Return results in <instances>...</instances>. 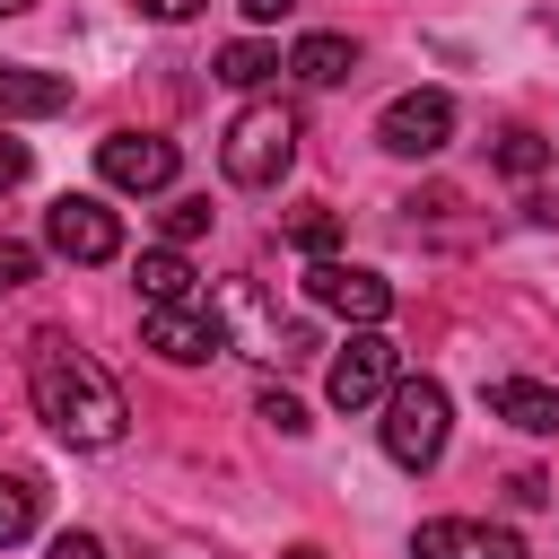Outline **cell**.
<instances>
[{"label":"cell","instance_id":"cell-1","mask_svg":"<svg viewBox=\"0 0 559 559\" xmlns=\"http://www.w3.org/2000/svg\"><path fill=\"white\" fill-rule=\"evenodd\" d=\"M26 393H35V411H44V428H52L61 445H114V437H122V393H114V376H105L87 349H70L61 332H35V341H26Z\"/></svg>","mask_w":559,"mask_h":559},{"label":"cell","instance_id":"cell-2","mask_svg":"<svg viewBox=\"0 0 559 559\" xmlns=\"http://www.w3.org/2000/svg\"><path fill=\"white\" fill-rule=\"evenodd\" d=\"M288 157H297V114H288V105H245V114L227 122V140H218V166H227V183H245V192L280 183Z\"/></svg>","mask_w":559,"mask_h":559},{"label":"cell","instance_id":"cell-3","mask_svg":"<svg viewBox=\"0 0 559 559\" xmlns=\"http://www.w3.org/2000/svg\"><path fill=\"white\" fill-rule=\"evenodd\" d=\"M384 454L402 472H428L445 454V384L437 376H393L384 384Z\"/></svg>","mask_w":559,"mask_h":559},{"label":"cell","instance_id":"cell-4","mask_svg":"<svg viewBox=\"0 0 559 559\" xmlns=\"http://www.w3.org/2000/svg\"><path fill=\"white\" fill-rule=\"evenodd\" d=\"M44 245H52L61 262H114V253H122V218H114L96 192H61V201L44 210Z\"/></svg>","mask_w":559,"mask_h":559},{"label":"cell","instance_id":"cell-5","mask_svg":"<svg viewBox=\"0 0 559 559\" xmlns=\"http://www.w3.org/2000/svg\"><path fill=\"white\" fill-rule=\"evenodd\" d=\"M376 140H384L393 157H437V148L454 140V96H445V87H411V96H393L384 122H376Z\"/></svg>","mask_w":559,"mask_h":559},{"label":"cell","instance_id":"cell-6","mask_svg":"<svg viewBox=\"0 0 559 559\" xmlns=\"http://www.w3.org/2000/svg\"><path fill=\"white\" fill-rule=\"evenodd\" d=\"M175 140H157V131H105L96 140V175L114 183V192H166L175 183Z\"/></svg>","mask_w":559,"mask_h":559},{"label":"cell","instance_id":"cell-7","mask_svg":"<svg viewBox=\"0 0 559 559\" xmlns=\"http://www.w3.org/2000/svg\"><path fill=\"white\" fill-rule=\"evenodd\" d=\"M306 297L332 306V314H349V323H384L393 314V280L384 271H358V262H332V253L306 271Z\"/></svg>","mask_w":559,"mask_h":559},{"label":"cell","instance_id":"cell-8","mask_svg":"<svg viewBox=\"0 0 559 559\" xmlns=\"http://www.w3.org/2000/svg\"><path fill=\"white\" fill-rule=\"evenodd\" d=\"M323 384H332V411H376V402H384V384H393V341L367 323V332L332 358V376H323Z\"/></svg>","mask_w":559,"mask_h":559},{"label":"cell","instance_id":"cell-9","mask_svg":"<svg viewBox=\"0 0 559 559\" xmlns=\"http://www.w3.org/2000/svg\"><path fill=\"white\" fill-rule=\"evenodd\" d=\"M411 559H524V542L507 524H472V515H428L411 533Z\"/></svg>","mask_w":559,"mask_h":559},{"label":"cell","instance_id":"cell-10","mask_svg":"<svg viewBox=\"0 0 559 559\" xmlns=\"http://www.w3.org/2000/svg\"><path fill=\"white\" fill-rule=\"evenodd\" d=\"M148 349L175 358V367H201V358L227 349V332H218V314H210L201 297H192V306H148Z\"/></svg>","mask_w":559,"mask_h":559},{"label":"cell","instance_id":"cell-11","mask_svg":"<svg viewBox=\"0 0 559 559\" xmlns=\"http://www.w3.org/2000/svg\"><path fill=\"white\" fill-rule=\"evenodd\" d=\"M489 411H498L507 428H524V437H559V393L533 384V376H498V384H489Z\"/></svg>","mask_w":559,"mask_h":559},{"label":"cell","instance_id":"cell-12","mask_svg":"<svg viewBox=\"0 0 559 559\" xmlns=\"http://www.w3.org/2000/svg\"><path fill=\"white\" fill-rule=\"evenodd\" d=\"M61 105H70V79H61V70L0 61V122H9V114H61Z\"/></svg>","mask_w":559,"mask_h":559},{"label":"cell","instance_id":"cell-13","mask_svg":"<svg viewBox=\"0 0 559 559\" xmlns=\"http://www.w3.org/2000/svg\"><path fill=\"white\" fill-rule=\"evenodd\" d=\"M288 70H297L306 87H341V79L358 70V44H349V35H297Z\"/></svg>","mask_w":559,"mask_h":559},{"label":"cell","instance_id":"cell-14","mask_svg":"<svg viewBox=\"0 0 559 559\" xmlns=\"http://www.w3.org/2000/svg\"><path fill=\"white\" fill-rule=\"evenodd\" d=\"M131 280H140V297H148V306H192V297H201V288H192V262H183L175 245L140 253V271H131Z\"/></svg>","mask_w":559,"mask_h":559},{"label":"cell","instance_id":"cell-15","mask_svg":"<svg viewBox=\"0 0 559 559\" xmlns=\"http://www.w3.org/2000/svg\"><path fill=\"white\" fill-rule=\"evenodd\" d=\"M271 70H280V52H271L262 35H236V44L218 52V79H227V87H262Z\"/></svg>","mask_w":559,"mask_h":559},{"label":"cell","instance_id":"cell-16","mask_svg":"<svg viewBox=\"0 0 559 559\" xmlns=\"http://www.w3.org/2000/svg\"><path fill=\"white\" fill-rule=\"evenodd\" d=\"M280 227H288V245H297V253H314V262H323V253L341 245V218H332L323 201H297V210H288Z\"/></svg>","mask_w":559,"mask_h":559},{"label":"cell","instance_id":"cell-17","mask_svg":"<svg viewBox=\"0 0 559 559\" xmlns=\"http://www.w3.org/2000/svg\"><path fill=\"white\" fill-rule=\"evenodd\" d=\"M489 157H498V175H542V166H550V140L515 122V131H498V140H489Z\"/></svg>","mask_w":559,"mask_h":559},{"label":"cell","instance_id":"cell-18","mask_svg":"<svg viewBox=\"0 0 559 559\" xmlns=\"http://www.w3.org/2000/svg\"><path fill=\"white\" fill-rule=\"evenodd\" d=\"M26 533H35V480L0 472V542H26Z\"/></svg>","mask_w":559,"mask_h":559},{"label":"cell","instance_id":"cell-19","mask_svg":"<svg viewBox=\"0 0 559 559\" xmlns=\"http://www.w3.org/2000/svg\"><path fill=\"white\" fill-rule=\"evenodd\" d=\"M201 227H210V201H201V192H183V201H166V245H192Z\"/></svg>","mask_w":559,"mask_h":559},{"label":"cell","instance_id":"cell-20","mask_svg":"<svg viewBox=\"0 0 559 559\" xmlns=\"http://www.w3.org/2000/svg\"><path fill=\"white\" fill-rule=\"evenodd\" d=\"M262 419L280 428V437H306L314 419H306V402H288V393H262Z\"/></svg>","mask_w":559,"mask_h":559},{"label":"cell","instance_id":"cell-21","mask_svg":"<svg viewBox=\"0 0 559 559\" xmlns=\"http://www.w3.org/2000/svg\"><path fill=\"white\" fill-rule=\"evenodd\" d=\"M35 280V245H0V297H17Z\"/></svg>","mask_w":559,"mask_h":559},{"label":"cell","instance_id":"cell-22","mask_svg":"<svg viewBox=\"0 0 559 559\" xmlns=\"http://www.w3.org/2000/svg\"><path fill=\"white\" fill-rule=\"evenodd\" d=\"M9 183H26V140L0 131V192H9Z\"/></svg>","mask_w":559,"mask_h":559},{"label":"cell","instance_id":"cell-23","mask_svg":"<svg viewBox=\"0 0 559 559\" xmlns=\"http://www.w3.org/2000/svg\"><path fill=\"white\" fill-rule=\"evenodd\" d=\"M44 559H105V542H96V533H61Z\"/></svg>","mask_w":559,"mask_h":559},{"label":"cell","instance_id":"cell-24","mask_svg":"<svg viewBox=\"0 0 559 559\" xmlns=\"http://www.w3.org/2000/svg\"><path fill=\"white\" fill-rule=\"evenodd\" d=\"M140 17H157V26H183V17H201V0H140Z\"/></svg>","mask_w":559,"mask_h":559},{"label":"cell","instance_id":"cell-25","mask_svg":"<svg viewBox=\"0 0 559 559\" xmlns=\"http://www.w3.org/2000/svg\"><path fill=\"white\" fill-rule=\"evenodd\" d=\"M507 489H515V507H542V498H550V480H542V472H515Z\"/></svg>","mask_w":559,"mask_h":559},{"label":"cell","instance_id":"cell-26","mask_svg":"<svg viewBox=\"0 0 559 559\" xmlns=\"http://www.w3.org/2000/svg\"><path fill=\"white\" fill-rule=\"evenodd\" d=\"M524 218H533V227H559V201L542 192V201H524Z\"/></svg>","mask_w":559,"mask_h":559},{"label":"cell","instance_id":"cell-27","mask_svg":"<svg viewBox=\"0 0 559 559\" xmlns=\"http://www.w3.org/2000/svg\"><path fill=\"white\" fill-rule=\"evenodd\" d=\"M236 9H245V17H253V26H262V17H280V9H288V0H236Z\"/></svg>","mask_w":559,"mask_h":559},{"label":"cell","instance_id":"cell-28","mask_svg":"<svg viewBox=\"0 0 559 559\" xmlns=\"http://www.w3.org/2000/svg\"><path fill=\"white\" fill-rule=\"evenodd\" d=\"M17 9H35V0H0V17H17Z\"/></svg>","mask_w":559,"mask_h":559},{"label":"cell","instance_id":"cell-29","mask_svg":"<svg viewBox=\"0 0 559 559\" xmlns=\"http://www.w3.org/2000/svg\"><path fill=\"white\" fill-rule=\"evenodd\" d=\"M288 559H323V550H314V542H297V550H288Z\"/></svg>","mask_w":559,"mask_h":559}]
</instances>
